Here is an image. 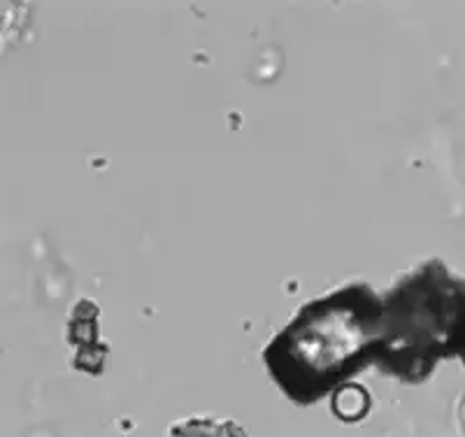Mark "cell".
Wrapping results in <instances>:
<instances>
[{
	"instance_id": "cell-4",
	"label": "cell",
	"mask_w": 465,
	"mask_h": 437,
	"mask_svg": "<svg viewBox=\"0 0 465 437\" xmlns=\"http://www.w3.org/2000/svg\"><path fill=\"white\" fill-rule=\"evenodd\" d=\"M333 402H347V410L340 414L342 422H359L368 414V407H371V398L361 386H342L340 391H335Z\"/></svg>"
},
{
	"instance_id": "cell-1",
	"label": "cell",
	"mask_w": 465,
	"mask_h": 437,
	"mask_svg": "<svg viewBox=\"0 0 465 437\" xmlns=\"http://www.w3.org/2000/svg\"><path fill=\"white\" fill-rule=\"evenodd\" d=\"M380 337L381 298L354 282L302 305L263 349V363L289 401L310 407L375 365Z\"/></svg>"
},
{
	"instance_id": "cell-3",
	"label": "cell",
	"mask_w": 465,
	"mask_h": 437,
	"mask_svg": "<svg viewBox=\"0 0 465 437\" xmlns=\"http://www.w3.org/2000/svg\"><path fill=\"white\" fill-rule=\"evenodd\" d=\"M170 437H247V432L232 422H214V419H189L174 423Z\"/></svg>"
},
{
	"instance_id": "cell-2",
	"label": "cell",
	"mask_w": 465,
	"mask_h": 437,
	"mask_svg": "<svg viewBox=\"0 0 465 437\" xmlns=\"http://www.w3.org/2000/svg\"><path fill=\"white\" fill-rule=\"evenodd\" d=\"M463 323L465 280L440 258H429L381 298L375 368L405 384H421L440 361L456 356Z\"/></svg>"
},
{
	"instance_id": "cell-5",
	"label": "cell",
	"mask_w": 465,
	"mask_h": 437,
	"mask_svg": "<svg viewBox=\"0 0 465 437\" xmlns=\"http://www.w3.org/2000/svg\"><path fill=\"white\" fill-rule=\"evenodd\" d=\"M456 356H459V359L463 361V365H465V323H463V328H460L459 347H456Z\"/></svg>"
}]
</instances>
